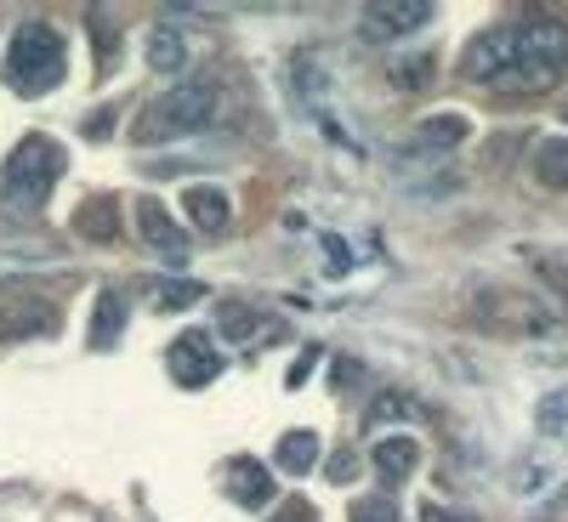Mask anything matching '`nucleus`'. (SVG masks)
I'll return each mask as SVG.
<instances>
[{
    "label": "nucleus",
    "mask_w": 568,
    "mask_h": 522,
    "mask_svg": "<svg viewBox=\"0 0 568 522\" xmlns=\"http://www.w3.org/2000/svg\"><path fill=\"white\" fill-rule=\"evenodd\" d=\"M460 74L500 91H546L568 74V23L562 18H524V23H495L466 45Z\"/></svg>",
    "instance_id": "f257e3e1"
},
{
    "label": "nucleus",
    "mask_w": 568,
    "mask_h": 522,
    "mask_svg": "<svg viewBox=\"0 0 568 522\" xmlns=\"http://www.w3.org/2000/svg\"><path fill=\"white\" fill-rule=\"evenodd\" d=\"M7 85L18 98H45L63 74H69V45L52 23H23L7 45V63H0Z\"/></svg>",
    "instance_id": "f03ea898"
},
{
    "label": "nucleus",
    "mask_w": 568,
    "mask_h": 522,
    "mask_svg": "<svg viewBox=\"0 0 568 522\" xmlns=\"http://www.w3.org/2000/svg\"><path fill=\"white\" fill-rule=\"evenodd\" d=\"M216 120V85L211 80H182L171 85L165 98H154L142 109V120L131 125V142L154 149V142H176V136H194Z\"/></svg>",
    "instance_id": "7ed1b4c3"
},
{
    "label": "nucleus",
    "mask_w": 568,
    "mask_h": 522,
    "mask_svg": "<svg viewBox=\"0 0 568 522\" xmlns=\"http://www.w3.org/2000/svg\"><path fill=\"white\" fill-rule=\"evenodd\" d=\"M58 176H63V149L58 142L52 136H23L12 149V160L0 165V194H7L12 205H23V211H34L58 187Z\"/></svg>",
    "instance_id": "20e7f679"
},
{
    "label": "nucleus",
    "mask_w": 568,
    "mask_h": 522,
    "mask_svg": "<svg viewBox=\"0 0 568 522\" xmlns=\"http://www.w3.org/2000/svg\"><path fill=\"white\" fill-rule=\"evenodd\" d=\"M165 364H171V381H176V387H187V392L211 387L216 375H222V352H216V341H211V336H200V329H187V336H176Z\"/></svg>",
    "instance_id": "39448f33"
},
{
    "label": "nucleus",
    "mask_w": 568,
    "mask_h": 522,
    "mask_svg": "<svg viewBox=\"0 0 568 522\" xmlns=\"http://www.w3.org/2000/svg\"><path fill=\"white\" fill-rule=\"evenodd\" d=\"M131 222H136V233H142V245H149L165 267H182V262H187V233L171 222V211H165L160 199H136V205H131Z\"/></svg>",
    "instance_id": "423d86ee"
},
{
    "label": "nucleus",
    "mask_w": 568,
    "mask_h": 522,
    "mask_svg": "<svg viewBox=\"0 0 568 522\" xmlns=\"http://www.w3.org/2000/svg\"><path fill=\"white\" fill-rule=\"evenodd\" d=\"M358 23H364V40H398L433 23V7L426 0H387V7H364Z\"/></svg>",
    "instance_id": "0eeeda50"
},
{
    "label": "nucleus",
    "mask_w": 568,
    "mask_h": 522,
    "mask_svg": "<svg viewBox=\"0 0 568 522\" xmlns=\"http://www.w3.org/2000/svg\"><path fill=\"white\" fill-rule=\"evenodd\" d=\"M222 478H227V500L233 505H245V511H262L267 500H273V471L262 465V460H251V454H240V460H227L222 465Z\"/></svg>",
    "instance_id": "6e6552de"
},
{
    "label": "nucleus",
    "mask_w": 568,
    "mask_h": 522,
    "mask_svg": "<svg viewBox=\"0 0 568 522\" xmlns=\"http://www.w3.org/2000/svg\"><path fill=\"white\" fill-rule=\"evenodd\" d=\"M58 318H52V307H34L29 296H7L0 301V347H12V341H23V336H45Z\"/></svg>",
    "instance_id": "1a4fd4ad"
},
{
    "label": "nucleus",
    "mask_w": 568,
    "mask_h": 522,
    "mask_svg": "<svg viewBox=\"0 0 568 522\" xmlns=\"http://www.w3.org/2000/svg\"><path fill=\"white\" fill-rule=\"evenodd\" d=\"M182 211H187V222H194L200 233H227V194H216V187H187L182 194Z\"/></svg>",
    "instance_id": "9d476101"
},
{
    "label": "nucleus",
    "mask_w": 568,
    "mask_h": 522,
    "mask_svg": "<svg viewBox=\"0 0 568 522\" xmlns=\"http://www.w3.org/2000/svg\"><path fill=\"white\" fill-rule=\"evenodd\" d=\"M415 460H420V443H415V438H404V432H393V438H382V443H375V471H382L387 483L409 478V471H415Z\"/></svg>",
    "instance_id": "9b49d317"
},
{
    "label": "nucleus",
    "mask_w": 568,
    "mask_h": 522,
    "mask_svg": "<svg viewBox=\"0 0 568 522\" xmlns=\"http://www.w3.org/2000/svg\"><path fill=\"white\" fill-rule=\"evenodd\" d=\"M318 454H324L318 432H284L278 438V471H291V478H307L318 465Z\"/></svg>",
    "instance_id": "f8f14e48"
},
{
    "label": "nucleus",
    "mask_w": 568,
    "mask_h": 522,
    "mask_svg": "<svg viewBox=\"0 0 568 522\" xmlns=\"http://www.w3.org/2000/svg\"><path fill=\"white\" fill-rule=\"evenodd\" d=\"M535 182H546V187H557V194H568V136L535 142Z\"/></svg>",
    "instance_id": "ddd939ff"
},
{
    "label": "nucleus",
    "mask_w": 568,
    "mask_h": 522,
    "mask_svg": "<svg viewBox=\"0 0 568 522\" xmlns=\"http://www.w3.org/2000/svg\"><path fill=\"white\" fill-rule=\"evenodd\" d=\"M120 329H125V296L120 290H103L98 296V318H91V347L109 352L120 341Z\"/></svg>",
    "instance_id": "4468645a"
},
{
    "label": "nucleus",
    "mask_w": 568,
    "mask_h": 522,
    "mask_svg": "<svg viewBox=\"0 0 568 522\" xmlns=\"http://www.w3.org/2000/svg\"><path fill=\"white\" fill-rule=\"evenodd\" d=\"M415 142H420V149H460V142H466V114H433V120H420Z\"/></svg>",
    "instance_id": "2eb2a0df"
},
{
    "label": "nucleus",
    "mask_w": 568,
    "mask_h": 522,
    "mask_svg": "<svg viewBox=\"0 0 568 522\" xmlns=\"http://www.w3.org/2000/svg\"><path fill=\"white\" fill-rule=\"evenodd\" d=\"M182 34L176 29H149V69L154 74H176L182 69Z\"/></svg>",
    "instance_id": "dca6fc26"
},
{
    "label": "nucleus",
    "mask_w": 568,
    "mask_h": 522,
    "mask_svg": "<svg viewBox=\"0 0 568 522\" xmlns=\"http://www.w3.org/2000/svg\"><path fill=\"white\" fill-rule=\"evenodd\" d=\"M74 227L85 233V239H114V227H120V222H114V211L98 199V205H85V211L74 216Z\"/></svg>",
    "instance_id": "f3484780"
},
{
    "label": "nucleus",
    "mask_w": 568,
    "mask_h": 522,
    "mask_svg": "<svg viewBox=\"0 0 568 522\" xmlns=\"http://www.w3.org/2000/svg\"><path fill=\"white\" fill-rule=\"evenodd\" d=\"M382 420H420V403H415V398H398V392H387L382 403L369 409V432H375Z\"/></svg>",
    "instance_id": "a211bd4d"
},
{
    "label": "nucleus",
    "mask_w": 568,
    "mask_h": 522,
    "mask_svg": "<svg viewBox=\"0 0 568 522\" xmlns=\"http://www.w3.org/2000/svg\"><path fill=\"white\" fill-rule=\"evenodd\" d=\"M353 522H404V516H398V500L364 494V500H353Z\"/></svg>",
    "instance_id": "6ab92c4d"
},
{
    "label": "nucleus",
    "mask_w": 568,
    "mask_h": 522,
    "mask_svg": "<svg viewBox=\"0 0 568 522\" xmlns=\"http://www.w3.org/2000/svg\"><path fill=\"white\" fill-rule=\"evenodd\" d=\"M216 329H222V341H245L251 336V329H256V313L251 307H222V318H216Z\"/></svg>",
    "instance_id": "aec40b11"
},
{
    "label": "nucleus",
    "mask_w": 568,
    "mask_h": 522,
    "mask_svg": "<svg viewBox=\"0 0 568 522\" xmlns=\"http://www.w3.org/2000/svg\"><path fill=\"white\" fill-rule=\"evenodd\" d=\"M154 296H160V307H187V301H200L205 290L200 284H154Z\"/></svg>",
    "instance_id": "412c9836"
},
{
    "label": "nucleus",
    "mask_w": 568,
    "mask_h": 522,
    "mask_svg": "<svg viewBox=\"0 0 568 522\" xmlns=\"http://www.w3.org/2000/svg\"><path fill=\"white\" fill-rule=\"evenodd\" d=\"M535 267H540V278L551 284V290H557V296L568 301V267H562L557 256H535Z\"/></svg>",
    "instance_id": "4be33fe9"
},
{
    "label": "nucleus",
    "mask_w": 568,
    "mask_h": 522,
    "mask_svg": "<svg viewBox=\"0 0 568 522\" xmlns=\"http://www.w3.org/2000/svg\"><path fill=\"white\" fill-rule=\"evenodd\" d=\"M426 69H433V58H415V63H398V69H393V85L415 91V85H426Z\"/></svg>",
    "instance_id": "5701e85b"
},
{
    "label": "nucleus",
    "mask_w": 568,
    "mask_h": 522,
    "mask_svg": "<svg viewBox=\"0 0 568 522\" xmlns=\"http://www.w3.org/2000/svg\"><path fill=\"white\" fill-rule=\"evenodd\" d=\"M273 522H318V511H313L307 500H284V505L273 511Z\"/></svg>",
    "instance_id": "b1692460"
},
{
    "label": "nucleus",
    "mask_w": 568,
    "mask_h": 522,
    "mask_svg": "<svg viewBox=\"0 0 568 522\" xmlns=\"http://www.w3.org/2000/svg\"><path fill=\"white\" fill-rule=\"evenodd\" d=\"M420 522H478V516H471V511H444V505H426V511H420Z\"/></svg>",
    "instance_id": "393cba45"
},
{
    "label": "nucleus",
    "mask_w": 568,
    "mask_h": 522,
    "mask_svg": "<svg viewBox=\"0 0 568 522\" xmlns=\"http://www.w3.org/2000/svg\"><path fill=\"white\" fill-rule=\"evenodd\" d=\"M353 471H358V454H353V449H347V454H336V460H329V478H336V483H347Z\"/></svg>",
    "instance_id": "a878e982"
},
{
    "label": "nucleus",
    "mask_w": 568,
    "mask_h": 522,
    "mask_svg": "<svg viewBox=\"0 0 568 522\" xmlns=\"http://www.w3.org/2000/svg\"><path fill=\"white\" fill-rule=\"evenodd\" d=\"M313 364H318V352H307V358H296V364H291V387L302 381V375H313Z\"/></svg>",
    "instance_id": "bb28decb"
},
{
    "label": "nucleus",
    "mask_w": 568,
    "mask_h": 522,
    "mask_svg": "<svg viewBox=\"0 0 568 522\" xmlns=\"http://www.w3.org/2000/svg\"><path fill=\"white\" fill-rule=\"evenodd\" d=\"M562 114H568V109H562Z\"/></svg>",
    "instance_id": "cd10ccee"
}]
</instances>
